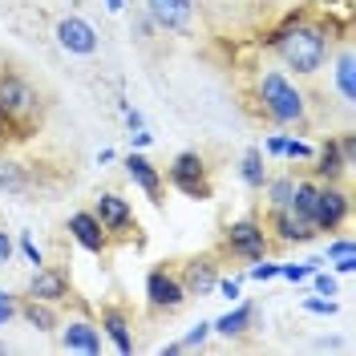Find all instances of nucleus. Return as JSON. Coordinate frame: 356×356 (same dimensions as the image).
Instances as JSON below:
<instances>
[{
    "mask_svg": "<svg viewBox=\"0 0 356 356\" xmlns=\"http://www.w3.org/2000/svg\"><path fill=\"white\" fill-rule=\"evenodd\" d=\"M328 41H332V37H328L324 24L304 21V17H296V13L267 37V44L275 49V57L288 69H296L300 77H312V73L324 69V61H328Z\"/></svg>",
    "mask_w": 356,
    "mask_h": 356,
    "instance_id": "1",
    "label": "nucleus"
},
{
    "mask_svg": "<svg viewBox=\"0 0 356 356\" xmlns=\"http://www.w3.org/2000/svg\"><path fill=\"white\" fill-rule=\"evenodd\" d=\"M44 126L41 93L24 81L21 73H0V142H24Z\"/></svg>",
    "mask_w": 356,
    "mask_h": 356,
    "instance_id": "2",
    "label": "nucleus"
},
{
    "mask_svg": "<svg viewBox=\"0 0 356 356\" xmlns=\"http://www.w3.org/2000/svg\"><path fill=\"white\" fill-rule=\"evenodd\" d=\"M255 97L264 113L275 122V126H304V113H308V102L296 81H288L280 69H264L259 81H255Z\"/></svg>",
    "mask_w": 356,
    "mask_h": 356,
    "instance_id": "3",
    "label": "nucleus"
},
{
    "mask_svg": "<svg viewBox=\"0 0 356 356\" xmlns=\"http://www.w3.org/2000/svg\"><path fill=\"white\" fill-rule=\"evenodd\" d=\"M166 178H170V186H175L178 195H186V199L207 202L211 195H215V186H211V170H207V158H202L199 150H182V154L170 162Z\"/></svg>",
    "mask_w": 356,
    "mask_h": 356,
    "instance_id": "4",
    "label": "nucleus"
},
{
    "mask_svg": "<svg viewBox=\"0 0 356 356\" xmlns=\"http://www.w3.org/2000/svg\"><path fill=\"white\" fill-rule=\"evenodd\" d=\"M353 215V195L340 182H320L316 186V207H312V227L316 231H340Z\"/></svg>",
    "mask_w": 356,
    "mask_h": 356,
    "instance_id": "5",
    "label": "nucleus"
},
{
    "mask_svg": "<svg viewBox=\"0 0 356 356\" xmlns=\"http://www.w3.org/2000/svg\"><path fill=\"white\" fill-rule=\"evenodd\" d=\"M222 251H231L235 259H264L267 255V231L259 219H235L227 231H222Z\"/></svg>",
    "mask_w": 356,
    "mask_h": 356,
    "instance_id": "6",
    "label": "nucleus"
},
{
    "mask_svg": "<svg viewBox=\"0 0 356 356\" xmlns=\"http://www.w3.org/2000/svg\"><path fill=\"white\" fill-rule=\"evenodd\" d=\"M93 215H97V222L106 227V235H110V239H126L130 231H138L134 207L122 199V195H113V191L97 195V202H93Z\"/></svg>",
    "mask_w": 356,
    "mask_h": 356,
    "instance_id": "7",
    "label": "nucleus"
},
{
    "mask_svg": "<svg viewBox=\"0 0 356 356\" xmlns=\"http://www.w3.org/2000/svg\"><path fill=\"white\" fill-rule=\"evenodd\" d=\"M146 304H150V312H178L186 304L182 280H178L175 271H166V267H154L146 275Z\"/></svg>",
    "mask_w": 356,
    "mask_h": 356,
    "instance_id": "8",
    "label": "nucleus"
},
{
    "mask_svg": "<svg viewBox=\"0 0 356 356\" xmlns=\"http://www.w3.org/2000/svg\"><path fill=\"white\" fill-rule=\"evenodd\" d=\"M146 21L158 33H186L195 24V0H146Z\"/></svg>",
    "mask_w": 356,
    "mask_h": 356,
    "instance_id": "9",
    "label": "nucleus"
},
{
    "mask_svg": "<svg viewBox=\"0 0 356 356\" xmlns=\"http://www.w3.org/2000/svg\"><path fill=\"white\" fill-rule=\"evenodd\" d=\"M57 44L65 49V53H73V57H93L97 53V29L86 21V17H61L57 21Z\"/></svg>",
    "mask_w": 356,
    "mask_h": 356,
    "instance_id": "10",
    "label": "nucleus"
},
{
    "mask_svg": "<svg viewBox=\"0 0 356 356\" xmlns=\"http://www.w3.org/2000/svg\"><path fill=\"white\" fill-rule=\"evenodd\" d=\"M122 166H126V178H130L134 186L154 202V207H162V170H158L154 162L146 154H134L130 150V154L122 158Z\"/></svg>",
    "mask_w": 356,
    "mask_h": 356,
    "instance_id": "11",
    "label": "nucleus"
},
{
    "mask_svg": "<svg viewBox=\"0 0 356 356\" xmlns=\"http://www.w3.org/2000/svg\"><path fill=\"white\" fill-rule=\"evenodd\" d=\"M69 235L77 239V247H86L89 255H106V251H110V235H106V227L97 222L93 211L69 215Z\"/></svg>",
    "mask_w": 356,
    "mask_h": 356,
    "instance_id": "12",
    "label": "nucleus"
},
{
    "mask_svg": "<svg viewBox=\"0 0 356 356\" xmlns=\"http://www.w3.org/2000/svg\"><path fill=\"white\" fill-rule=\"evenodd\" d=\"M348 170H353V166H348V158L340 150V138H328V142L312 154V178H316V182H340Z\"/></svg>",
    "mask_w": 356,
    "mask_h": 356,
    "instance_id": "13",
    "label": "nucleus"
},
{
    "mask_svg": "<svg viewBox=\"0 0 356 356\" xmlns=\"http://www.w3.org/2000/svg\"><path fill=\"white\" fill-rule=\"evenodd\" d=\"M61 332V348L65 353H86V356H97L102 353V328L89 324V320H69V324H57Z\"/></svg>",
    "mask_w": 356,
    "mask_h": 356,
    "instance_id": "14",
    "label": "nucleus"
},
{
    "mask_svg": "<svg viewBox=\"0 0 356 356\" xmlns=\"http://www.w3.org/2000/svg\"><path fill=\"white\" fill-rule=\"evenodd\" d=\"M267 222H271V231H275L280 243H312V239H316V227H312L304 215H296L291 207H275Z\"/></svg>",
    "mask_w": 356,
    "mask_h": 356,
    "instance_id": "15",
    "label": "nucleus"
},
{
    "mask_svg": "<svg viewBox=\"0 0 356 356\" xmlns=\"http://www.w3.org/2000/svg\"><path fill=\"white\" fill-rule=\"evenodd\" d=\"M29 296L33 300H44V304H61V300H69V280L65 271H57V267H37L33 271V280H29Z\"/></svg>",
    "mask_w": 356,
    "mask_h": 356,
    "instance_id": "16",
    "label": "nucleus"
},
{
    "mask_svg": "<svg viewBox=\"0 0 356 356\" xmlns=\"http://www.w3.org/2000/svg\"><path fill=\"white\" fill-rule=\"evenodd\" d=\"M182 288H186V296H211L215 291V284H219V267H215V259L211 255H195L191 264L182 267Z\"/></svg>",
    "mask_w": 356,
    "mask_h": 356,
    "instance_id": "17",
    "label": "nucleus"
},
{
    "mask_svg": "<svg viewBox=\"0 0 356 356\" xmlns=\"http://www.w3.org/2000/svg\"><path fill=\"white\" fill-rule=\"evenodd\" d=\"M255 324H259V308H255V304H235L227 316L211 320V332H219L222 340H243Z\"/></svg>",
    "mask_w": 356,
    "mask_h": 356,
    "instance_id": "18",
    "label": "nucleus"
},
{
    "mask_svg": "<svg viewBox=\"0 0 356 356\" xmlns=\"http://www.w3.org/2000/svg\"><path fill=\"white\" fill-rule=\"evenodd\" d=\"M102 336H110V344L118 353H134V332H130V320L122 308H102Z\"/></svg>",
    "mask_w": 356,
    "mask_h": 356,
    "instance_id": "19",
    "label": "nucleus"
},
{
    "mask_svg": "<svg viewBox=\"0 0 356 356\" xmlns=\"http://www.w3.org/2000/svg\"><path fill=\"white\" fill-rule=\"evenodd\" d=\"M33 175H29V166L21 162H13V158H0V191L4 195H33Z\"/></svg>",
    "mask_w": 356,
    "mask_h": 356,
    "instance_id": "20",
    "label": "nucleus"
},
{
    "mask_svg": "<svg viewBox=\"0 0 356 356\" xmlns=\"http://www.w3.org/2000/svg\"><path fill=\"white\" fill-rule=\"evenodd\" d=\"M17 312H21L24 320L37 328V332H57V324H61V320H57V312H53V304H44V300H33V296H29L24 304H17Z\"/></svg>",
    "mask_w": 356,
    "mask_h": 356,
    "instance_id": "21",
    "label": "nucleus"
},
{
    "mask_svg": "<svg viewBox=\"0 0 356 356\" xmlns=\"http://www.w3.org/2000/svg\"><path fill=\"white\" fill-rule=\"evenodd\" d=\"M336 89H340L344 106L356 102V61H353V49H348V44H344V53L336 57Z\"/></svg>",
    "mask_w": 356,
    "mask_h": 356,
    "instance_id": "22",
    "label": "nucleus"
},
{
    "mask_svg": "<svg viewBox=\"0 0 356 356\" xmlns=\"http://www.w3.org/2000/svg\"><path fill=\"white\" fill-rule=\"evenodd\" d=\"M324 259H328L340 275H353V271H356V243H353V239H332L328 251H324Z\"/></svg>",
    "mask_w": 356,
    "mask_h": 356,
    "instance_id": "23",
    "label": "nucleus"
},
{
    "mask_svg": "<svg viewBox=\"0 0 356 356\" xmlns=\"http://www.w3.org/2000/svg\"><path fill=\"white\" fill-rule=\"evenodd\" d=\"M239 175H243V182L251 186V191H264L267 166H264V150H259V146H251V150L243 154V162H239Z\"/></svg>",
    "mask_w": 356,
    "mask_h": 356,
    "instance_id": "24",
    "label": "nucleus"
},
{
    "mask_svg": "<svg viewBox=\"0 0 356 356\" xmlns=\"http://www.w3.org/2000/svg\"><path fill=\"white\" fill-rule=\"evenodd\" d=\"M291 186H296V178L284 175V178H267L264 191H267V207L275 211V207H288L291 202Z\"/></svg>",
    "mask_w": 356,
    "mask_h": 356,
    "instance_id": "25",
    "label": "nucleus"
},
{
    "mask_svg": "<svg viewBox=\"0 0 356 356\" xmlns=\"http://www.w3.org/2000/svg\"><path fill=\"white\" fill-rule=\"evenodd\" d=\"M324 264V259H308V264H280V275L288 280V284H308L312 271Z\"/></svg>",
    "mask_w": 356,
    "mask_h": 356,
    "instance_id": "26",
    "label": "nucleus"
},
{
    "mask_svg": "<svg viewBox=\"0 0 356 356\" xmlns=\"http://www.w3.org/2000/svg\"><path fill=\"white\" fill-rule=\"evenodd\" d=\"M312 150L304 138H284V146H280V158H291V162H312Z\"/></svg>",
    "mask_w": 356,
    "mask_h": 356,
    "instance_id": "27",
    "label": "nucleus"
},
{
    "mask_svg": "<svg viewBox=\"0 0 356 356\" xmlns=\"http://www.w3.org/2000/svg\"><path fill=\"white\" fill-rule=\"evenodd\" d=\"M207 336H211V324H207V320H199V324L182 336L178 344H182V353H186V348H202V344H207Z\"/></svg>",
    "mask_w": 356,
    "mask_h": 356,
    "instance_id": "28",
    "label": "nucleus"
},
{
    "mask_svg": "<svg viewBox=\"0 0 356 356\" xmlns=\"http://www.w3.org/2000/svg\"><path fill=\"white\" fill-rule=\"evenodd\" d=\"M17 247H21V255L29 259L33 267H41L44 264V255H41V247H37V239L29 235V231H21V239H17Z\"/></svg>",
    "mask_w": 356,
    "mask_h": 356,
    "instance_id": "29",
    "label": "nucleus"
},
{
    "mask_svg": "<svg viewBox=\"0 0 356 356\" xmlns=\"http://www.w3.org/2000/svg\"><path fill=\"white\" fill-rule=\"evenodd\" d=\"M304 312H312V316H336V312H340V304H336L332 296H328V300L312 296V300H304Z\"/></svg>",
    "mask_w": 356,
    "mask_h": 356,
    "instance_id": "30",
    "label": "nucleus"
},
{
    "mask_svg": "<svg viewBox=\"0 0 356 356\" xmlns=\"http://www.w3.org/2000/svg\"><path fill=\"white\" fill-rule=\"evenodd\" d=\"M247 275H251L255 284H267V280H275V275H280V264H267V259H255Z\"/></svg>",
    "mask_w": 356,
    "mask_h": 356,
    "instance_id": "31",
    "label": "nucleus"
},
{
    "mask_svg": "<svg viewBox=\"0 0 356 356\" xmlns=\"http://www.w3.org/2000/svg\"><path fill=\"white\" fill-rule=\"evenodd\" d=\"M312 284H316L320 296H336V275L332 271H320V267H316V271H312Z\"/></svg>",
    "mask_w": 356,
    "mask_h": 356,
    "instance_id": "32",
    "label": "nucleus"
},
{
    "mask_svg": "<svg viewBox=\"0 0 356 356\" xmlns=\"http://www.w3.org/2000/svg\"><path fill=\"white\" fill-rule=\"evenodd\" d=\"M215 291H219L222 300H231V304H235V300H239V291H243V280H235V275H231V280H219Z\"/></svg>",
    "mask_w": 356,
    "mask_h": 356,
    "instance_id": "33",
    "label": "nucleus"
},
{
    "mask_svg": "<svg viewBox=\"0 0 356 356\" xmlns=\"http://www.w3.org/2000/svg\"><path fill=\"white\" fill-rule=\"evenodd\" d=\"M13 316H17V300H13L8 291H0V328H4Z\"/></svg>",
    "mask_w": 356,
    "mask_h": 356,
    "instance_id": "34",
    "label": "nucleus"
},
{
    "mask_svg": "<svg viewBox=\"0 0 356 356\" xmlns=\"http://www.w3.org/2000/svg\"><path fill=\"white\" fill-rule=\"evenodd\" d=\"M340 150L348 158V166H356V134H340Z\"/></svg>",
    "mask_w": 356,
    "mask_h": 356,
    "instance_id": "35",
    "label": "nucleus"
},
{
    "mask_svg": "<svg viewBox=\"0 0 356 356\" xmlns=\"http://www.w3.org/2000/svg\"><path fill=\"white\" fill-rule=\"evenodd\" d=\"M130 142L142 150V146H150V142H154V134L146 130V126H138V130H130Z\"/></svg>",
    "mask_w": 356,
    "mask_h": 356,
    "instance_id": "36",
    "label": "nucleus"
},
{
    "mask_svg": "<svg viewBox=\"0 0 356 356\" xmlns=\"http://www.w3.org/2000/svg\"><path fill=\"white\" fill-rule=\"evenodd\" d=\"M13 251H17V247H13V239H8V231H0V264H8Z\"/></svg>",
    "mask_w": 356,
    "mask_h": 356,
    "instance_id": "37",
    "label": "nucleus"
},
{
    "mask_svg": "<svg viewBox=\"0 0 356 356\" xmlns=\"http://www.w3.org/2000/svg\"><path fill=\"white\" fill-rule=\"evenodd\" d=\"M106 8H110V13H122V8H126V0H106Z\"/></svg>",
    "mask_w": 356,
    "mask_h": 356,
    "instance_id": "38",
    "label": "nucleus"
},
{
    "mask_svg": "<svg viewBox=\"0 0 356 356\" xmlns=\"http://www.w3.org/2000/svg\"><path fill=\"white\" fill-rule=\"evenodd\" d=\"M0 353H8V344H4V340H0Z\"/></svg>",
    "mask_w": 356,
    "mask_h": 356,
    "instance_id": "39",
    "label": "nucleus"
}]
</instances>
